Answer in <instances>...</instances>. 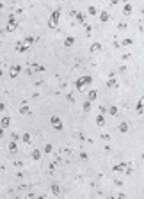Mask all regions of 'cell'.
<instances>
[{
	"instance_id": "cell-1",
	"label": "cell",
	"mask_w": 144,
	"mask_h": 199,
	"mask_svg": "<svg viewBox=\"0 0 144 199\" xmlns=\"http://www.w3.org/2000/svg\"><path fill=\"white\" fill-rule=\"evenodd\" d=\"M92 82V77H89V75H84V77H80L77 82H75V87H77V91H84L89 84Z\"/></svg>"
},
{
	"instance_id": "cell-2",
	"label": "cell",
	"mask_w": 144,
	"mask_h": 199,
	"mask_svg": "<svg viewBox=\"0 0 144 199\" xmlns=\"http://www.w3.org/2000/svg\"><path fill=\"white\" fill-rule=\"evenodd\" d=\"M59 20H60V9H55V11L50 14V18H48V27L55 29L59 25Z\"/></svg>"
},
{
	"instance_id": "cell-3",
	"label": "cell",
	"mask_w": 144,
	"mask_h": 199,
	"mask_svg": "<svg viewBox=\"0 0 144 199\" xmlns=\"http://www.w3.org/2000/svg\"><path fill=\"white\" fill-rule=\"evenodd\" d=\"M16 27H18V23H16V16H14V14H9V20H7V27H5V30H7V32H14Z\"/></svg>"
},
{
	"instance_id": "cell-4",
	"label": "cell",
	"mask_w": 144,
	"mask_h": 199,
	"mask_svg": "<svg viewBox=\"0 0 144 199\" xmlns=\"http://www.w3.org/2000/svg\"><path fill=\"white\" fill-rule=\"evenodd\" d=\"M50 123H52V126H54L57 132H60V130L64 128V126H62V121H60L59 116H52V117H50Z\"/></svg>"
},
{
	"instance_id": "cell-5",
	"label": "cell",
	"mask_w": 144,
	"mask_h": 199,
	"mask_svg": "<svg viewBox=\"0 0 144 199\" xmlns=\"http://www.w3.org/2000/svg\"><path fill=\"white\" fill-rule=\"evenodd\" d=\"M20 73H22V66H20V64H14V66H11V69H9V77H11V78H16Z\"/></svg>"
},
{
	"instance_id": "cell-6",
	"label": "cell",
	"mask_w": 144,
	"mask_h": 199,
	"mask_svg": "<svg viewBox=\"0 0 144 199\" xmlns=\"http://www.w3.org/2000/svg\"><path fill=\"white\" fill-rule=\"evenodd\" d=\"M29 50V46L23 43V41H18L16 43V52H20V54H23V52H27Z\"/></svg>"
},
{
	"instance_id": "cell-7",
	"label": "cell",
	"mask_w": 144,
	"mask_h": 199,
	"mask_svg": "<svg viewBox=\"0 0 144 199\" xmlns=\"http://www.w3.org/2000/svg\"><path fill=\"white\" fill-rule=\"evenodd\" d=\"M9 124H11V117H9V116H4L2 121H0V126L5 130V128H9Z\"/></svg>"
},
{
	"instance_id": "cell-8",
	"label": "cell",
	"mask_w": 144,
	"mask_h": 199,
	"mask_svg": "<svg viewBox=\"0 0 144 199\" xmlns=\"http://www.w3.org/2000/svg\"><path fill=\"white\" fill-rule=\"evenodd\" d=\"M73 16L77 18V22H78V23H86V14H84V13L75 11V14H73Z\"/></svg>"
},
{
	"instance_id": "cell-9",
	"label": "cell",
	"mask_w": 144,
	"mask_h": 199,
	"mask_svg": "<svg viewBox=\"0 0 144 199\" xmlns=\"http://www.w3.org/2000/svg\"><path fill=\"white\" fill-rule=\"evenodd\" d=\"M132 11H133V7H132V4H128V2H125V9H123V14H125V16H130V14H132Z\"/></svg>"
},
{
	"instance_id": "cell-10",
	"label": "cell",
	"mask_w": 144,
	"mask_h": 199,
	"mask_svg": "<svg viewBox=\"0 0 144 199\" xmlns=\"http://www.w3.org/2000/svg\"><path fill=\"white\" fill-rule=\"evenodd\" d=\"M89 50H91V54H98V52L101 50V43H92Z\"/></svg>"
},
{
	"instance_id": "cell-11",
	"label": "cell",
	"mask_w": 144,
	"mask_h": 199,
	"mask_svg": "<svg viewBox=\"0 0 144 199\" xmlns=\"http://www.w3.org/2000/svg\"><path fill=\"white\" fill-rule=\"evenodd\" d=\"M73 43H75V37H73V36H68V37L64 39V46H66V48L73 46Z\"/></svg>"
},
{
	"instance_id": "cell-12",
	"label": "cell",
	"mask_w": 144,
	"mask_h": 199,
	"mask_svg": "<svg viewBox=\"0 0 144 199\" xmlns=\"http://www.w3.org/2000/svg\"><path fill=\"white\" fill-rule=\"evenodd\" d=\"M126 169H128L126 164H118V165H114V171H116V173H123V171H126Z\"/></svg>"
},
{
	"instance_id": "cell-13",
	"label": "cell",
	"mask_w": 144,
	"mask_h": 199,
	"mask_svg": "<svg viewBox=\"0 0 144 199\" xmlns=\"http://www.w3.org/2000/svg\"><path fill=\"white\" fill-rule=\"evenodd\" d=\"M109 20H110V14H109L107 11H101V13H100V22L105 23V22H109Z\"/></svg>"
},
{
	"instance_id": "cell-14",
	"label": "cell",
	"mask_w": 144,
	"mask_h": 199,
	"mask_svg": "<svg viewBox=\"0 0 144 199\" xmlns=\"http://www.w3.org/2000/svg\"><path fill=\"white\" fill-rule=\"evenodd\" d=\"M96 98H98V92H96L94 89H91V91H89V94H87V100H89V101H94Z\"/></svg>"
},
{
	"instance_id": "cell-15",
	"label": "cell",
	"mask_w": 144,
	"mask_h": 199,
	"mask_svg": "<svg viewBox=\"0 0 144 199\" xmlns=\"http://www.w3.org/2000/svg\"><path fill=\"white\" fill-rule=\"evenodd\" d=\"M20 114H22V116H27V114H30V109L27 107V103H23V105L20 107Z\"/></svg>"
},
{
	"instance_id": "cell-16",
	"label": "cell",
	"mask_w": 144,
	"mask_h": 199,
	"mask_svg": "<svg viewBox=\"0 0 144 199\" xmlns=\"http://www.w3.org/2000/svg\"><path fill=\"white\" fill-rule=\"evenodd\" d=\"M96 124H98V126H103V124H105V117H103V114H98V116H96Z\"/></svg>"
},
{
	"instance_id": "cell-17",
	"label": "cell",
	"mask_w": 144,
	"mask_h": 199,
	"mask_svg": "<svg viewBox=\"0 0 144 199\" xmlns=\"http://www.w3.org/2000/svg\"><path fill=\"white\" fill-rule=\"evenodd\" d=\"M23 43H25L27 46H30V45H34V43H36V37H32V36H27V37L23 39Z\"/></svg>"
},
{
	"instance_id": "cell-18",
	"label": "cell",
	"mask_w": 144,
	"mask_h": 199,
	"mask_svg": "<svg viewBox=\"0 0 144 199\" xmlns=\"http://www.w3.org/2000/svg\"><path fill=\"white\" fill-rule=\"evenodd\" d=\"M107 87H109V89H114V87H118V80H116V78H109V82H107Z\"/></svg>"
},
{
	"instance_id": "cell-19",
	"label": "cell",
	"mask_w": 144,
	"mask_h": 199,
	"mask_svg": "<svg viewBox=\"0 0 144 199\" xmlns=\"http://www.w3.org/2000/svg\"><path fill=\"white\" fill-rule=\"evenodd\" d=\"M9 151H11L13 155L18 151V146H16V141H11V142H9Z\"/></svg>"
},
{
	"instance_id": "cell-20",
	"label": "cell",
	"mask_w": 144,
	"mask_h": 199,
	"mask_svg": "<svg viewBox=\"0 0 144 199\" xmlns=\"http://www.w3.org/2000/svg\"><path fill=\"white\" fill-rule=\"evenodd\" d=\"M52 194H54V196H59V194H60V187H59L57 183H52Z\"/></svg>"
},
{
	"instance_id": "cell-21",
	"label": "cell",
	"mask_w": 144,
	"mask_h": 199,
	"mask_svg": "<svg viewBox=\"0 0 144 199\" xmlns=\"http://www.w3.org/2000/svg\"><path fill=\"white\" fill-rule=\"evenodd\" d=\"M119 132H121V133H126V132H128V123L123 121V123L119 124Z\"/></svg>"
},
{
	"instance_id": "cell-22",
	"label": "cell",
	"mask_w": 144,
	"mask_h": 199,
	"mask_svg": "<svg viewBox=\"0 0 144 199\" xmlns=\"http://www.w3.org/2000/svg\"><path fill=\"white\" fill-rule=\"evenodd\" d=\"M87 14H91V16H96V14H98L96 7H94V5H89V9H87Z\"/></svg>"
},
{
	"instance_id": "cell-23",
	"label": "cell",
	"mask_w": 144,
	"mask_h": 199,
	"mask_svg": "<svg viewBox=\"0 0 144 199\" xmlns=\"http://www.w3.org/2000/svg\"><path fill=\"white\" fill-rule=\"evenodd\" d=\"M41 158V151L39 149H34L32 151V160H39Z\"/></svg>"
},
{
	"instance_id": "cell-24",
	"label": "cell",
	"mask_w": 144,
	"mask_h": 199,
	"mask_svg": "<svg viewBox=\"0 0 144 199\" xmlns=\"http://www.w3.org/2000/svg\"><path fill=\"white\" fill-rule=\"evenodd\" d=\"M32 69L37 71V73H41V71H45V66H41V64H32Z\"/></svg>"
},
{
	"instance_id": "cell-25",
	"label": "cell",
	"mask_w": 144,
	"mask_h": 199,
	"mask_svg": "<svg viewBox=\"0 0 144 199\" xmlns=\"http://www.w3.org/2000/svg\"><path fill=\"white\" fill-rule=\"evenodd\" d=\"M121 45H123V46H130V45H133V41H132L130 37H126V39L121 41Z\"/></svg>"
},
{
	"instance_id": "cell-26",
	"label": "cell",
	"mask_w": 144,
	"mask_h": 199,
	"mask_svg": "<svg viewBox=\"0 0 144 199\" xmlns=\"http://www.w3.org/2000/svg\"><path fill=\"white\" fill-rule=\"evenodd\" d=\"M82 107H84V112H89V110H91V101H89V100H86Z\"/></svg>"
},
{
	"instance_id": "cell-27",
	"label": "cell",
	"mask_w": 144,
	"mask_h": 199,
	"mask_svg": "<svg viewBox=\"0 0 144 199\" xmlns=\"http://www.w3.org/2000/svg\"><path fill=\"white\" fill-rule=\"evenodd\" d=\"M142 107H144V101H142V100H139V103H137V114H139V116L142 114Z\"/></svg>"
},
{
	"instance_id": "cell-28",
	"label": "cell",
	"mask_w": 144,
	"mask_h": 199,
	"mask_svg": "<svg viewBox=\"0 0 144 199\" xmlns=\"http://www.w3.org/2000/svg\"><path fill=\"white\" fill-rule=\"evenodd\" d=\"M22 141H23L25 144H29V142H30V133H23V135H22Z\"/></svg>"
},
{
	"instance_id": "cell-29",
	"label": "cell",
	"mask_w": 144,
	"mask_h": 199,
	"mask_svg": "<svg viewBox=\"0 0 144 199\" xmlns=\"http://www.w3.org/2000/svg\"><path fill=\"white\" fill-rule=\"evenodd\" d=\"M109 114H110V116H118V107H110Z\"/></svg>"
},
{
	"instance_id": "cell-30",
	"label": "cell",
	"mask_w": 144,
	"mask_h": 199,
	"mask_svg": "<svg viewBox=\"0 0 144 199\" xmlns=\"http://www.w3.org/2000/svg\"><path fill=\"white\" fill-rule=\"evenodd\" d=\"M52 149H54V148H52V144H46V146H45V153H46V155H48V153H52Z\"/></svg>"
},
{
	"instance_id": "cell-31",
	"label": "cell",
	"mask_w": 144,
	"mask_h": 199,
	"mask_svg": "<svg viewBox=\"0 0 144 199\" xmlns=\"http://www.w3.org/2000/svg\"><path fill=\"white\" fill-rule=\"evenodd\" d=\"M2 137H4V128L0 126V139H2Z\"/></svg>"
},
{
	"instance_id": "cell-32",
	"label": "cell",
	"mask_w": 144,
	"mask_h": 199,
	"mask_svg": "<svg viewBox=\"0 0 144 199\" xmlns=\"http://www.w3.org/2000/svg\"><path fill=\"white\" fill-rule=\"evenodd\" d=\"M118 2H119V0H110V5H116Z\"/></svg>"
},
{
	"instance_id": "cell-33",
	"label": "cell",
	"mask_w": 144,
	"mask_h": 199,
	"mask_svg": "<svg viewBox=\"0 0 144 199\" xmlns=\"http://www.w3.org/2000/svg\"><path fill=\"white\" fill-rule=\"evenodd\" d=\"M4 109H5V105H4V103H0V112H2Z\"/></svg>"
}]
</instances>
